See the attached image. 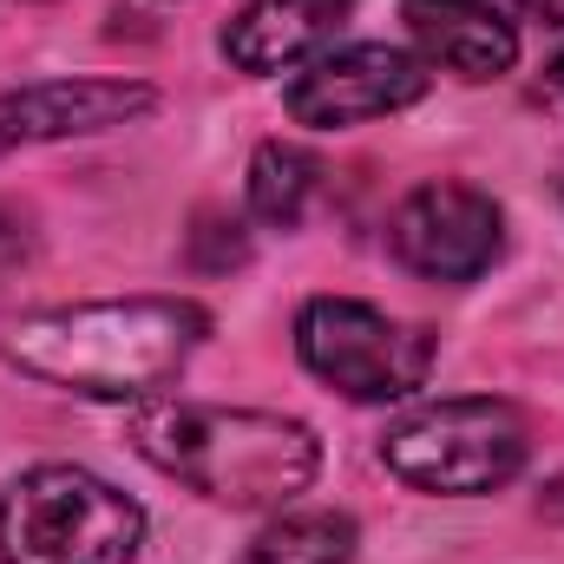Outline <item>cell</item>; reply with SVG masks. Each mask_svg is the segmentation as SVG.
I'll use <instances>...</instances> for the list:
<instances>
[{"mask_svg":"<svg viewBox=\"0 0 564 564\" xmlns=\"http://www.w3.org/2000/svg\"><path fill=\"white\" fill-rule=\"evenodd\" d=\"M210 315L184 295H126V302H66L20 315L0 335V355L86 401H151L204 348Z\"/></svg>","mask_w":564,"mask_h":564,"instance_id":"cell-1","label":"cell"},{"mask_svg":"<svg viewBox=\"0 0 564 564\" xmlns=\"http://www.w3.org/2000/svg\"><path fill=\"white\" fill-rule=\"evenodd\" d=\"M132 446L164 479L237 512L289 506L295 492L315 486L322 466L315 426L270 408H217V401H171V394H151L132 414Z\"/></svg>","mask_w":564,"mask_h":564,"instance_id":"cell-2","label":"cell"},{"mask_svg":"<svg viewBox=\"0 0 564 564\" xmlns=\"http://www.w3.org/2000/svg\"><path fill=\"white\" fill-rule=\"evenodd\" d=\"M144 512L86 466H33L0 492V564H132Z\"/></svg>","mask_w":564,"mask_h":564,"instance_id":"cell-3","label":"cell"},{"mask_svg":"<svg viewBox=\"0 0 564 564\" xmlns=\"http://www.w3.org/2000/svg\"><path fill=\"white\" fill-rule=\"evenodd\" d=\"M525 453H532L525 414L512 401H492V394L426 401L414 414H401L381 440L388 473L408 479L414 492H440V499L499 492L506 479H519Z\"/></svg>","mask_w":564,"mask_h":564,"instance_id":"cell-4","label":"cell"},{"mask_svg":"<svg viewBox=\"0 0 564 564\" xmlns=\"http://www.w3.org/2000/svg\"><path fill=\"white\" fill-rule=\"evenodd\" d=\"M295 355L348 401H408L433 368V335L355 295H315L295 315Z\"/></svg>","mask_w":564,"mask_h":564,"instance_id":"cell-5","label":"cell"},{"mask_svg":"<svg viewBox=\"0 0 564 564\" xmlns=\"http://www.w3.org/2000/svg\"><path fill=\"white\" fill-rule=\"evenodd\" d=\"M426 86H433V73H426L421 53L388 46V40H361V46H328L322 59H308L289 79L282 106H289L295 126L348 132V126H368V119L421 106Z\"/></svg>","mask_w":564,"mask_h":564,"instance_id":"cell-6","label":"cell"},{"mask_svg":"<svg viewBox=\"0 0 564 564\" xmlns=\"http://www.w3.org/2000/svg\"><path fill=\"white\" fill-rule=\"evenodd\" d=\"M394 257L426 282H473L486 276L506 250V217L479 184L433 177L401 197L394 210Z\"/></svg>","mask_w":564,"mask_h":564,"instance_id":"cell-7","label":"cell"},{"mask_svg":"<svg viewBox=\"0 0 564 564\" xmlns=\"http://www.w3.org/2000/svg\"><path fill=\"white\" fill-rule=\"evenodd\" d=\"M158 106L139 79H40L26 93H0V151L53 139H93L112 126H132Z\"/></svg>","mask_w":564,"mask_h":564,"instance_id":"cell-8","label":"cell"},{"mask_svg":"<svg viewBox=\"0 0 564 564\" xmlns=\"http://www.w3.org/2000/svg\"><path fill=\"white\" fill-rule=\"evenodd\" d=\"M401 20L426 66L453 79H499L519 66V26L486 0H408Z\"/></svg>","mask_w":564,"mask_h":564,"instance_id":"cell-9","label":"cell"},{"mask_svg":"<svg viewBox=\"0 0 564 564\" xmlns=\"http://www.w3.org/2000/svg\"><path fill=\"white\" fill-rule=\"evenodd\" d=\"M355 0H250L230 26H224V53L243 73H289L308 66L335 46L341 20Z\"/></svg>","mask_w":564,"mask_h":564,"instance_id":"cell-10","label":"cell"},{"mask_svg":"<svg viewBox=\"0 0 564 564\" xmlns=\"http://www.w3.org/2000/svg\"><path fill=\"white\" fill-rule=\"evenodd\" d=\"M355 519L348 512H328V506H315V512H282L270 519L243 552L237 564H348L355 558Z\"/></svg>","mask_w":564,"mask_h":564,"instance_id":"cell-11","label":"cell"},{"mask_svg":"<svg viewBox=\"0 0 564 564\" xmlns=\"http://www.w3.org/2000/svg\"><path fill=\"white\" fill-rule=\"evenodd\" d=\"M315 184H322L315 151L282 144V139L257 144V158H250V217L270 224V230H295L308 197H315Z\"/></svg>","mask_w":564,"mask_h":564,"instance_id":"cell-12","label":"cell"},{"mask_svg":"<svg viewBox=\"0 0 564 564\" xmlns=\"http://www.w3.org/2000/svg\"><path fill=\"white\" fill-rule=\"evenodd\" d=\"M26 263H33V230H26L20 217L0 210V295L26 276Z\"/></svg>","mask_w":564,"mask_h":564,"instance_id":"cell-13","label":"cell"},{"mask_svg":"<svg viewBox=\"0 0 564 564\" xmlns=\"http://www.w3.org/2000/svg\"><path fill=\"white\" fill-rule=\"evenodd\" d=\"M539 512H545L552 525H564V473H558V479H545V492H539Z\"/></svg>","mask_w":564,"mask_h":564,"instance_id":"cell-14","label":"cell"},{"mask_svg":"<svg viewBox=\"0 0 564 564\" xmlns=\"http://www.w3.org/2000/svg\"><path fill=\"white\" fill-rule=\"evenodd\" d=\"M519 13H532V20H545V26H564V0H512Z\"/></svg>","mask_w":564,"mask_h":564,"instance_id":"cell-15","label":"cell"},{"mask_svg":"<svg viewBox=\"0 0 564 564\" xmlns=\"http://www.w3.org/2000/svg\"><path fill=\"white\" fill-rule=\"evenodd\" d=\"M545 79H552V93H564V53L552 59V73H545Z\"/></svg>","mask_w":564,"mask_h":564,"instance_id":"cell-16","label":"cell"}]
</instances>
